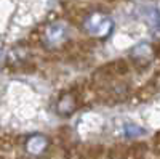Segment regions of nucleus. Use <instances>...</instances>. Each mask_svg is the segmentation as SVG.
Here are the masks:
<instances>
[{
	"label": "nucleus",
	"mask_w": 160,
	"mask_h": 159,
	"mask_svg": "<svg viewBox=\"0 0 160 159\" xmlns=\"http://www.w3.org/2000/svg\"><path fill=\"white\" fill-rule=\"evenodd\" d=\"M83 29L88 35L96 39H106L114 29L112 19L102 11H95L83 21Z\"/></svg>",
	"instance_id": "nucleus-1"
},
{
	"label": "nucleus",
	"mask_w": 160,
	"mask_h": 159,
	"mask_svg": "<svg viewBox=\"0 0 160 159\" xmlns=\"http://www.w3.org/2000/svg\"><path fill=\"white\" fill-rule=\"evenodd\" d=\"M68 37V26L62 24V23H55L47 28L45 32V39H47V44L51 47H56L59 44H62Z\"/></svg>",
	"instance_id": "nucleus-2"
},
{
	"label": "nucleus",
	"mask_w": 160,
	"mask_h": 159,
	"mask_svg": "<svg viewBox=\"0 0 160 159\" xmlns=\"http://www.w3.org/2000/svg\"><path fill=\"white\" fill-rule=\"evenodd\" d=\"M131 56L138 61H149L152 58V48L149 44H139L131 50Z\"/></svg>",
	"instance_id": "nucleus-3"
},
{
	"label": "nucleus",
	"mask_w": 160,
	"mask_h": 159,
	"mask_svg": "<svg viewBox=\"0 0 160 159\" xmlns=\"http://www.w3.org/2000/svg\"><path fill=\"white\" fill-rule=\"evenodd\" d=\"M47 146V140L43 138V137H32L29 141H28V150L31 151V153H34V154H37V153H40L43 148Z\"/></svg>",
	"instance_id": "nucleus-4"
},
{
	"label": "nucleus",
	"mask_w": 160,
	"mask_h": 159,
	"mask_svg": "<svg viewBox=\"0 0 160 159\" xmlns=\"http://www.w3.org/2000/svg\"><path fill=\"white\" fill-rule=\"evenodd\" d=\"M58 109H59V113H62V114H69V113L74 109V100H72V97H71V95L64 97V98L58 103Z\"/></svg>",
	"instance_id": "nucleus-5"
}]
</instances>
